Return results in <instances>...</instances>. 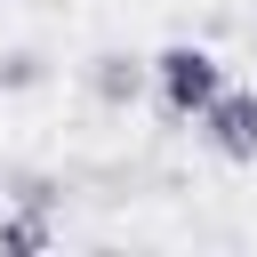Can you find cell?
<instances>
[{
	"label": "cell",
	"mask_w": 257,
	"mask_h": 257,
	"mask_svg": "<svg viewBox=\"0 0 257 257\" xmlns=\"http://www.w3.org/2000/svg\"><path fill=\"white\" fill-rule=\"evenodd\" d=\"M153 80H161V104L185 120V112H209V96L225 88V64L209 48H161L153 56Z\"/></svg>",
	"instance_id": "cell-1"
},
{
	"label": "cell",
	"mask_w": 257,
	"mask_h": 257,
	"mask_svg": "<svg viewBox=\"0 0 257 257\" xmlns=\"http://www.w3.org/2000/svg\"><path fill=\"white\" fill-rule=\"evenodd\" d=\"M201 137L225 161H257V88H217L201 112Z\"/></svg>",
	"instance_id": "cell-2"
},
{
	"label": "cell",
	"mask_w": 257,
	"mask_h": 257,
	"mask_svg": "<svg viewBox=\"0 0 257 257\" xmlns=\"http://www.w3.org/2000/svg\"><path fill=\"white\" fill-rule=\"evenodd\" d=\"M96 96H112V104L137 96V64L128 56H96Z\"/></svg>",
	"instance_id": "cell-3"
},
{
	"label": "cell",
	"mask_w": 257,
	"mask_h": 257,
	"mask_svg": "<svg viewBox=\"0 0 257 257\" xmlns=\"http://www.w3.org/2000/svg\"><path fill=\"white\" fill-rule=\"evenodd\" d=\"M48 241V217H16V225H0V249H40Z\"/></svg>",
	"instance_id": "cell-4"
}]
</instances>
